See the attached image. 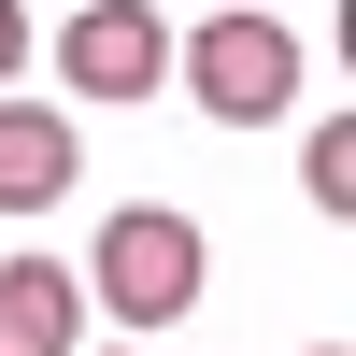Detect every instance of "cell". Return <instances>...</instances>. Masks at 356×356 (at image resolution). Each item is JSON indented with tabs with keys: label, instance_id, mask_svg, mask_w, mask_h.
<instances>
[{
	"label": "cell",
	"instance_id": "6da1fadb",
	"mask_svg": "<svg viewBox=\"0 0 356 356\" xmlns=\"http://www.w3.org/2000/svg\"><path fill=\"white\" fill-rule=\"evenodd\" d=\"M72 285L114 328H186L200 285H214V243H200V214H171V200H129V214H100V271H72Z\"/></svg>",
	"mask_w": 356,
	"mask_h": 356
},
{
	"label": "cell",
	"instance_id": "52a82bcc",
	"mask_svg": "<svg viewBox=\"0 0 356 356\" xmlns=\"http://www.w3.org/2000/svg\"><path fill=\"white\" fill-rule=\"evenodd\" d=\"M15 72H29V15L0 0V86H15Z\"/></svg>",
	"mask_w": 356,
	"mask_h": 356
},
{
	"label": "cell",
	"instance_id": "7a4b0ae2",
	"mask_svg": "<svg viewBox=\"0 0 356 356\" xmlns=\"http://www.w3.org/2000/svg\"><path fill=\"white\" fill-rule=\"evenodd\" d=\"M171 72H186V100H200V114L271 129L285 86H300V29H285V15H200L186 43H171Z\"/></svg>",
	"mask_w": 356,
	"mask_h": 356
},
{
	"label": "cell",
	"instance_id": "ba28073f",
	"mask_svg": "<svg viewBox=\"0 0 356 356\" xmlns=\"http://www.w3.org/2000/svg\"><path fill=\"white\" fill-rule=\"evenodd\" d=\"M314 356H342V342H314Z\"/></svg>",
	"mask_w": 356,
	"mask_h": 356
},
{
	"label": "cell",
	"instance_id": "8992f818",
	"mask_svg": "<svg viewBox=\"0 0 356 356\" xmlns=\"http://www.w3.org/2000/svg\"><path fill=\"white\" fill-rule=\"evenodd\" d=\"M300 186L328 200V214H356V129H342V114H328V129L300 143Z\"/></svg>",
	"mask_w": 356,
	"mask_h": 356
},
{
	"label": "cell",
	"instance_id": "5b68a950",
	"mask_svg": "<svg viewBox=\"0 0 356 356\" xmlns=\"http://www.w3.org/2000/svg\"><path fill=\"white\" fill-rule=\"evenodd\" d=\"M0 356H86V285L57 257H0Z\"/></svg>",
	"mask_w": 356,
	"mask_h": 356
},
{
	"label": "cell",
	"instance_id": "3957f363",
	"mask_svg": "<svg viewBox=\"0 0 356 356\" xmlns=\"http://www.w3.org/2000/svg\"><path fill=\"white\" fill-rule=\"evenodd\" d=\"M57 72H72L86 100H143V86H171V29L143 15V0H86V15L57 29Z\"/></svg>",
	"mask_w": 356,
	"mask_h": 356
},
{
	"label": "cell",
	"instance_id": "277c9868",
	"mask_svg": "<svg viewBox=\"0 0 356 356\" xmlns=\"http://www.w3.org/2000/svg\"><path fill=\"white\" fill-rule=\"evenodd\" d=\"M72 171H86L72 114H43V100H0V214H57V200H72Z\"/></svg>",
	"mask_w": 356,
	"mask_h": 356
},
{
	"label": "cell",
	"instance_id": "9c48e42d",
	"mask_svg": "<svg viewBox=\"0 0 356 356\" xmlns=\"http://www.w3.org/2000/svg\"><path fill=\"white\" fill-rule=\"evenodd\" d=\"M114 356H129V342H114Z\"/></svg>",
	"mask_w": 356,
	"mask_h": 356
}]
</instances>
